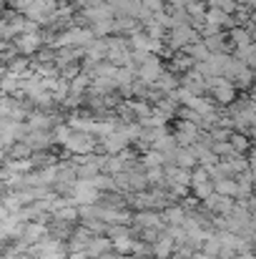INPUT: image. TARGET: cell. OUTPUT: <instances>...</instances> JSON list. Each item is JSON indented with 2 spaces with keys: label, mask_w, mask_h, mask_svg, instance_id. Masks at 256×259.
I'll return each instance as SVG.
<instances>
[{
  "label": "cell",
  "mask_w": 256,
  "mask_h": 259,
  "mask_svg": "<svg viewBox=\"0 0 256 259\" xmlns=\"http://www.w3.org/2000/svg\"><path fill=\"white\" fill-rule=\"evenodd\" d=\"M229 144L234 146V151L236 154H246L249 151V146H251V139H249V134H244V131H231L229 134Z\"/></svg>",
  "instance_id": "cell-7"
},
{
  "label": "cell",
  "mask_w": 256,
  "mask_h": 259,
  "mask_svg": "<svg viewBox=\"0 0 256 259\" xmlns=\"http://www.w3.org/2000/svg\"><path fill=\"white\" fill-rule=\"evenodd\" d=\"M141 3H143L151 13H159V10H161V5H164V0H141Z\"/></svg>",
  "instance_id": "cell-13"
},
{
  "label": "cell",
  "mask_w": 256,
  "mask_h": 259,
  "mask_svg": "<svg viewBox=\"0 0 256 259\" xmlns=\"http://www.w3.org/2000/svg\"><path fill=\"white\" fill-rule=\"evenodd\" d=\"M138 73H141V81H143V83L153 86V83L161 78V73H164V68H161V61H159L156 56H148L146 61H141V66H138Z\"/></svg>",
  "instance_id": "cell-3"
},
{
  "label": "cell",
  "mask_w": 256,
  "mask_h": 259,
  "mask_svg": "<svg viewBox=\"0 0 256 259\" xmlns=\"http://www.w3.org/2000/svg\"><path fill=\"white\" fill-rule=\"evenodd\" d=\"M214 191L221 194V196H239V184H236V176H219L214 179Z\"/></svg>",
  "instance_id": "cell-5"
},
{
  "label": "cell",
  "mask_w": 256,
  "mask_h": 259,
  "mask_svg": "<svg viewBox=\"0 0 256 259\" xmlns=\"http://www.w3.org/2000/svg\"><path fill=\"white\" fill-rule=\"evenodd\" d=\"M143 164H146L148 169H153V166H164V164H166V156H164L161 151L153 149V151H148V154L143 156Z\"/></svg>",
  "instance_id": "cell-9"
},
{
  "label": "cell",
  "mask_w": 256,
  "mask_h": 259,
  "mask_svg": "<svg viewBox=\"0 0 256 259\" xmlns=\"http://www.w3.org/2000/svg\"><path fill=\"white\" fill-rule=\"evenodd\" d=\"M93 35H100V38H106V35H111L113 30H116V23H113V18H108V20H98V23H93Z\"/></svg>",
  "instance_id": "cell-8"
},
{
  "label": "cell",
  "mask_w": 256,
  "mask_h": 259,
  "mask_svg": "<svg viewBox=\"0 0 256 259\" xmlns=\"http://www.w3.org/2000/svg\"><path fill=\"white\" fill-rule=\"evenodd\" d=\"M48 249H50V252H53V249H56V242H53V244H50V247H48ZM48 259H56V254H50V257Z\"/></svg>",
  "instance_id": "cell-15"
},
{
  "label": "cell",
  "mask_w": 256,
  "mask_h": 259,
  "mask_svg": "<svg viewBox=\"0 0 256 259\" xmlns=\"http://www.w3.org/2000/svg\"><path fill=\"white\" fill-rule=\"evenodd\" d=\"M136 222H138L141 227H161V217H159V214H153V211L138 214V217H136Z\"/></svg>",
  "instance_id": "cell-10"
},
{
  "label": "cell",
  "mask_w": 256,
  "mask_h": 259,
  "mask_svg": "<svg viewBox=\"0 0 256 259\" xmlns=\"http://www.w3.org/2000/svg\"><path fill=\"white\" fill-rule=\"evenodd\" d=\"M169 40H171V48H186L188 43L198 40V35H196V30H193L191 23H183V25H173L171 28Z\"/></svg>",
  "instance_id": "cell-2"
},
{
  "label": "cell",
  "mask_w": 256,
  "mask_h": 259,
  "mask_svg": "<svg viewBox=\"0 0 256 259\" xmlns=\"http://www.w3.org/2000/svg\"><path fill=\"white\" fill-rule=\"evenodd\" d=\"M229 38H231L234 48H244V46L254 43L251 30H249V28H241V25H234V28H231V33H229Z\"/></svg>",
  "instance_id": "cell-6"
},
{
  "label": "cell",
  "mask_w": 256,
  "mask_h": 259,
  "mask_svg": "<svg viewBox=\"0 0 256 259\" xmlns=\"http://www.w3.org/2000/svg\"><path fill=\"white\" fill-rule=\"evenodd\" d=\"M251 35H254V40H256V23L251 25Z\"/></svg>",
  "instance_id": "cell-16"
},
{
  "label": "cell",
  "mask_w": 256,
  "mask_h": 259,
  "mask_svg": "<svg viewBox=\"0 0 256 259\" xmlns=\"http://www.w3.org/2000/svg\"><path fill=\"white\" fill-rule=\"evenodd\" d=\"M169 3L173 5V8H186V5H188L191 0H169Z\"/></svg>",
  "instance_id": "cell-14"
},
{
  "label": "cell",
  "mask_w": 256,
  "mask_h": 259,
  "mask_svg": "<svg viewBox=\"0 0 256 259\" xmlns=\"http://www.w3.org/2000/svg\"><path fill=\"white\" fill-rule=\"evenodd\" d=\"M166 219H169L173 227H183V222H186V214H183V209H178V206H171V209H166Z\"/></svg>",
  "instance_id": "cell-11"
},
{
  "label": "cell",
  "mask_w": 256,
  "mask_h": 259,
  "mask_svg": "<svg viewBox=\"0 0 256 259\" xmlns=\"http://www.w3.org/2000/svg\"><path fill=\"white\" fill-rule=\"evenodd\" d=\"M171 249H173V237H164V239H159V242H156L153 254H156V257H166Z\"/></svg>",
  "instance_id": "cell-12"
},
{
  "label": "cell",
  "mask_w": 256,
  "mask_h": 259,
  "mask_svg": "<svg viewBox=\"0 0 256 259\" xmlns=\"http://www.w3.org/2000/svg\"><path fill=\"white\" fill-rule=\"evenodd\" d=\"M40 43H43V38H40L38 33H20V35H18V40H15L18 53H25V56L35 53V51L40 48Z\"/></svg>",
  "instance_id": "cell-4"
},
{
  "label": "cell",
  "mask_w": 256,
  "mask_h": 259,
  "mask_svg": "<svg viewBox=\"0 0 256 259\" xmlns=\"http://www.w3.org/2000/svg\"><path fill=\"white\" fill-rule=\"evenodd\" d=\"M201 126L198 123H193V121H188V118H183L181 123H178V128H176V144L178 146H193L198 139H201Z\"/></svg>",
  "instance_id": "cell-1"
}]
</instances>
